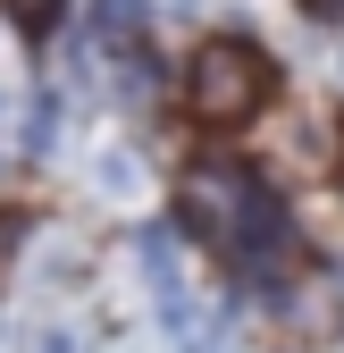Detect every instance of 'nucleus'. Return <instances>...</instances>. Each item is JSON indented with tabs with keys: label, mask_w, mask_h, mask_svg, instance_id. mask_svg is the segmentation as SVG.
I'll use <instances>...</instances> for the list:
<instances>
[{
	"label": "nucleus",
	"mask_w": 344,
	"mask_h": 353,
	"mask_svg": "<svg viewBox=\"0 0 344 353\" xmlns=\"http://www.w3.org/2000/svg\"><path fill=\"white\" fill-rule=\"evenodd\" d=\"M185 93H193V118H210V126L252 118V110L269 101V59H261V42H202Z\"/></svg>",
	"instance_id": "1"
},
{
	"label": "nucleus",
	"mask_w": 344,
	"mask_h": 353,
	"mask_svg": "<svg viewBox=\"0 0 344 353\" xmlns=\"http://www.w3.org/2000/svg\"><path fill=\"white\" fill-rule=\"evenodd\" d=\"M269 185L252 168H235V160H202V168H185V185H177V236H202V244H219L227 252V236L252 219V202H261Z\"/></svg>",
	"instance_id": "2"
},
{
	"label": "nucleus",
	"mask_w": 344,
	"mask_h": 353,
	"mask_svg": "<svg viewBox=\"0 0 344 353\" xmlns=\"http://www.w3.org/2000/svg\"><path fill=\"white\" fill-rule=\"evenodd\" d=\"M135 261H143V278H151V303H185V252H177V228H143L135 236Z\"/></svg>",
	"instance_id": "3"
},
{
	"label": "nucleus",
	"mask_w": 344,
	"mask_h": 353,
	"mask_svg": "<svg viewBox=\"0 0 344 353\" xmlns=\"http://www.w3.org/2000/svg\"><path fill=\"white\" fill-rule=\"evenodd\" d=\"M84 17H93V42L118 59L126 42H143V0H84Z\"/></svg>",
	"instance_id": "4"
},
{
	"label": "nucleus",
	"mask_w": 344,
	"mask_h": 353,
	"mask_svg": "<svg viewBox=\"0 0 344 353\" xmlns=\"http://www.w3.org/2000/svg\"><path fill=\"white\" fill-rule=\"evenodd\" d=\"M51 143H59V93H51V84H34V93H25V118H17V152L42 160Z\"/></svg>",
	"instance_id": "5"
},
{
	"label": "nucleus",
	"mask_w": 344,
	"mask_h": 353,
	"mask_svg": "<svg viewBox=\"0 0 344 353\" xmlns=\"http://www.w3.org/2000/svg\"><path fill=\"white\" fill-rule=\"evenodd\" d=\"M9 9H17V17H25L34 34H42V26H51V17H59V0H9Z\"/></svg>",
	"instance_id": "6"
},
{
	"label": "nucleus",
	"mask_w": 344,
	"mask_h": 353,
	"mask_svg": "<svg viewBox=\"0 0 344 353\" xmlns=\"http://www.w3.org/2000/svg\"><path fill=\"white\" fill-rule=\"evenodd\" d=\"M34 353H76V336H67V328H42V336H34Z\"/></svg>",
	"instance_id": "7"
},
{
	"label": "nucleus",
	"mask_w": 344,
	"mask_h": 353,
	"mask_svg": "<svg viewBox=\"0 0 344 353\" xmlns=\"http://www.w3.org/2000/svg\"><path fill=\"white\" fill-rule=\"evenodd\" d=\"M336 328H344V278H336Z\"/></svg>",
	"instance_id": "8"
}]
</instances>
